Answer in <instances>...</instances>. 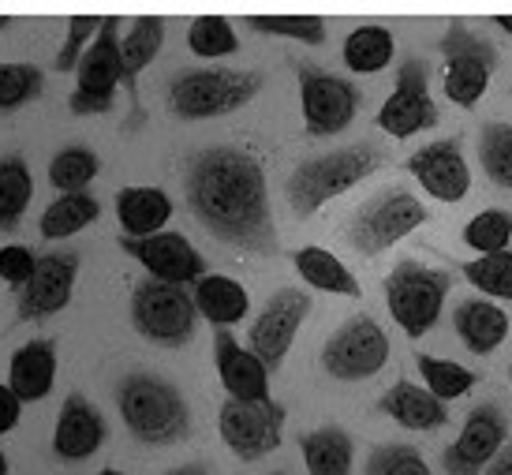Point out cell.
<instances>
[{
  "label": "cell",
  "mask_w": 512,
  "mask_h": 475,
  "mask_svg": "<svg viewBox=\"0 0 512 475\" xmlns=\"http://www.w3.org/2000/svg\"><path fill=\"white\" fill-rule=\"evenodd\" d=\"M187 206L199 217V225L214 240L247 251V255H273L270 195H266V173L247 150L217 146L202 150L187 165Z\"/></svg>",
  "instance_id": "obj_1"
},
{
  "label": "cell",
  "mask_w": 512,
  "mask_h": 475,
  "mask_svg": "<svg viewBox=\"0 0 512 475\" xmlns=\"http://www.w3.org/2000/svg\"><path fill=\"white\" fill-rule=\"evenodd\" d=\"M382 165H385V154L370 143L329 150V154H318V158L303 161L285 184L292 214L311 217L314 210H322L329 199H337V195H344L348 188L363 184V180H367L370 173H378Z\"/></svg>",
  "instance_id": "obj_2"
},
{
  "label": "cell",
  "mask_w": 512,
  "mask_h": 475,
  "mask_svg": "<svg viewBox=\"0 0 512 475\" xmlns=\"http://www.w3.org/2000/svg\"><path fill=\"white\" fill-rule=\"evenodd\" d=\"M120 419L143 446H176L187 438L191 427V412L180 389L157 375H131L120 393Z\"/></svg>",
  "instance_id": "obj_3"
},
{
  "label": "cell",
  "mask_w": 512,
  "mask_h": 475,
  "mask_svg": "<svg viewBox=\"0 0 512 475\" xmlns=\"http://www.w3.org/2000/svg\"><path fill=\"white\" fill-rule=\"evenodd\" d=\"M262 90L258 72H232V68H199L169 79V109L180 120H210L243 109Z\"/></svg>",
  "instance_id": "obj_4"
},
{
  "label": "cell",
  "mask_w": 512,
  "mask_h": 475,
  "mask_svg": "<svg viewBox=\"0 0 512 475\" xmlns=\"http://www.w3.org/2000/svg\"><path fill=\"white\" fill-rule=\"evenodd\" d=\"M445 292H449V274L430 270L415 259L397 262L393 274L385 277V307L408 337H423L434 330L445 307Z\"/></svg>",
  "instance_id": "obj_5"
},
{
  "label": "cell",
  "mask_w": 512,
  "mask_h": 475,
  "mask_svg": "<svg viewBox=\"0 0 512 475\" xmlns=\"http://www.w3.org/2000/svg\"><path fill=\"white\" fill-rule=\"evenodd\" d=\"M427 221V206L415 199L412 191L404 188H393V191H382V195H374V199L352 214L348 221V229H344V240L352 251L359 255H382L389 251L393 244H400L408 232H415L419 225Z\"/></svg>",
  "instance_id": "obj_6"
},
{
  "label": "cell",
  "mask_w": 512,
  "mask_h": 475,
  "mask_svg": "<svg viewBox=\"0 0 512 475\" xmlns=\"http://www.w3.org/2000/svg\"><path fill=\"white\" fill-rule=\"evenodd\" d=\"M195 300L191 292L176 285H165V281H139L135 285V296H131V322L135 330L143 333L146 341L154 345H184L187 337L195 333Z\"/></svg>",
  "instance_id": "obj_7"
},
{
  "label": "cell",
  "mask_w": 512,
  "mask_h": 475,
  "mask_svg": "<svg viewBox=\"0 0 512 475\" xmlns=\"http://www.w3.org/2000/svg\"><path fill=\"white\" fill-rule=\"evenodd\" d=\"M389 360V337L367 315H352L322 348V367L337 382H363L378 375Z\"/></svg>",
  "instance_id": "obj_8"
},
{
  "label": "cell",
  "mask_w": 512,
  "mask_h": 475,
  "mask_svg": "<svg viewBox=\"0 0 512 475\" xmlns=\"http://www.w3.org/2000/svg\"><path fill=\"white\" fill-rule=\"evenodd\" d=\"M79 87L68 98V109L75 116H101L113 109L116 83H120V38H116V19H101L98 38L86 45L79 60Z\"/></svg>",
  "instance_id": "obj_9"
},
{
  "label": "cell",
  "mask_w": 512,
  "mask_h": 475,
  "mask_svg": "<svg viewBox=\"0 0 512 475\" xmlns=\"http://www.w3.org/2000/svg\"><path fill=\"white\" fill-rule=\"evenodd\" d=\"M225 446L240 457V461H258L281 446V431H285V408L277 401H225L221 416H217Z\"/></svg>",
  "instance_id": "obj_10"
},
{
  "label": "cell",
  "mask_w": 512,
  "mask_h": 475,
  "mask_svg": "<svg viewBox=\"0 0 512 475\" xmlns=\"http://www.w3.org/2000/svg\"><path fill=\"white\" fill-rule=\"evenodd\" d=\"M299 105L311 135H337L356 120L363 94L352 83H344L341 75L299 68Z\"/></svg>",
  "instance_id": "obj_11"
},
{
  "label": "cell",
  "mask_w": 512,
  "mask_h": 475,
  "mask_svg": "<svg viewBox=\"0 0 512 475\" xmlns=\"http://www.w3.org/2000/svg\"><path fill=\"white\" fill-rule=\"evenodd\" d=\"M445 79L441 87L456 105H475L490 87V72H494V49L475 38L468 27H453L445 34Z\"/></svg>",
  "instance_id": "obj_12"
},
{
  "label": "cell",
  "mask_w": 512,
  "mask_h": 475,
  "mask_svg": "<svg viewBox=\"0 0 512 475\" xmlns=\"http://www.w3.org/2000/svg\"><path fill=\"white\" fill-rule=\"evenodd\" d=\"M307 311H311V296L299 292V288H281L262 307V315L255 318V326L247 333V345H251V352H255L258 360L266 363V371L281 367V360H285L292 341H296Z\"/></svg>",
  "instance_id": "obj_13"
},
{
  "label": "cell",
  "mask_w": 512,
  "mask_h": 475,
  "mask_svg": "<svg viewBox=\"0 0 512 475\" xmlns=\"http://www.w3.org/2000/svg\"><path fill=\"white\" fill-rule=\"evenodd\" d=\"M434 124H438V105L427 90V68L419 60H408L397 75V90L385 98L378 113V128L389 131L393 139H412Z\"/></svg>",
  "instance_id": "obj_14"
},
{
  "label": "cell",
  "mask_w": 512,
  "mask_h": 475,
  "mask_svg": "<svg viewBox=\"0 0 512 475\" xmlns=\"http://www.w3.org/2000/svg\"><path fill=\"white\" fill-rule=\"evenodd\" d=\"M120 247H124L135 262H143L150 281H165V285L184 288L206 277L202 255L187 244L180 232H157V236H143V240L124 236Z\"/></svg>",
  "instance_id": "obj_15"
},
{
  "label": "cell",
  "mask_w": 512,
  "mask_h": 475,
  "mask_svg": "<svg viewBox=\"0 0 512 475\" xmlns=\"http://www.w3.org/2000/svg\"><path fill=\"white\" fill-rule=\"evenodd\" d=\"M505 438H509V423H505V416H501L494 404H479V408L468 416V423H464L460 438L445 449L441 464H445V472L449 475H479L498 461Z\"/></svg>",
  "instance_id": "obj_16"
},
{
  "label": "cell",
  "mask_w": 512,
  "mask_h": 475,
  "mask_svg": "<svg viewBox=\"0 0 512 475\" xmlns=\"http://www.w3.org/2000/svg\"><path fill=\"white\" fill-rule=\"evenodd\" d=\"M75 274H79V255L75 251H64V255H45L38 259L34 274L23 288H19V318L23 322H38V318H49L64 311L68 300H72Z\"/></svg>",
  "instance_id": "obj_17"
},
{
  "label": "cell",
  "mask_w": 512,
  "mask_h": 475,
  "mask_svg": "<svg viewBox=\"0 0 512 475\" xmlns=\"http://www.w3.org/2000/svg\"><path fill=\"white\" fill-rule=\"evenodd\" d=\"M408 173L423 184L427 195H434L441 202H460L471 188L468 161L460 154L456 139H441V143L423 146L419 154L408 158Z\"/></svg>",
  "instance_id": "obj_18"
},
{
  "label": "cell",
  "mask_w": 512,
  "mask_h": 475,
  "mask_svg": "<svg viewBox=\"0 0 512 475\" xmlns=\"http://www.w3.org/2000/svg\"><path fill=\"white\" fill-rule=\"evenodd\" d=\"M217 375L228 389V401H266L270 397V371L251 348H240V341L228 330L217 333L214 341Z\"/></svg>",
  "instance_id": "obj_19"
},
{
  "label": "cell",
  "mask_w": 512,
  "mask_h": 475,
  "mask_svg": "<svg viewBox=\"0 0 512 475\" xmlns=\"http://www.w3.org/2000/svg\"><path fill=\"white\" fill-rule=\"evenodd\" d=\"M105 442V419L94 404L72 393L60 408L57 431H53V453L60 461H86L94 457Z\"/></svg>",
  "instance_id": "obj_20"
},
{
  "label": "cell",
  "mask_w": 512,
  "mask_h": 475,
  "mask_svg": "<svg viewBox=\"0 0 512 475\" xmlns=\"http://www.w3.org/2000/svg\"><path fill=\"white\" fill-rule=\"evenodd\" d=\"M57 378V345L53 341H30L8 363V389L19 401H42Z\"/></svg>",
  "instance_id": "obj_21"
},
{
  "label": "cell",
  "mask_w": 512,
  "mask_h": 475,
  "mask_svg": "<svg viewBox=\"0 0 512 475\" xmlns=\"http://www.w3.org/2000/svg\"><path fill=\"white\" fill-rule=\"evenodd\" d=\"M453 326H456V333H460V341H464L475 356L498 352V348L505 345V337H509V315L490 300H464L456 307Z\"/></svg>",
  "instance_id": "obj_22"
},
{
  "label": "cell",
  "mask_w": 512,
  "mask_h": 475,
  "mask_svg": "<svg viewBox=\"0 0 512 475\" xmlns=\"http://www.w3.org/2000/svg\"><path fill=\"white\" fill-rule=\"evenodd\" d=\"M378 408L393 423H400L404 431H438V427H445V419H449L445 404L438 397H430L427 389L415 386V382H397L378 401Z\"/></svg>",
  "instance_id": "obj_23"
},
{
  "label": "cell",
  "mask_w": 512,
  "mask_h": 475,
  "mask_svg": "<svg viewBox=\"0 0 512 475\" xmlns=\"http://www.w3.org/2000/svg\"><path fill=\"white\" fill-rule=\"evenodd\" d=\"M191 300H195V311H199L206 322L221 326V330L243 322L247 311H251V296H247V288H243L240 281L225 277V274H206L202 281H195Z\"/></svg>",
  "instance_id": "obj_24"
},
{
  "label": "cell",
  "mask_w": 512,
  "mask_h": 475,
  "mask_svg": "<svg viewBox=\"0 0 512 475\" xmlns=\"http://www.w3.org/2000/svg\"><path fill=\"white\" fill-rule=\"evenodd\" d=\"M116 217L131 240L157 236L172 217V199L161 188H124L116 191Z\"/></svg>",
  "instance_id": "obj_25"
},
{
  "label": "cell",
  "mask_w": 512,
  "mask_h": 475,
  "mask_svg": "<svg viewBox=\"0 0 512 475\" xmlns=\"http://www.w3.org/2000/svg\"><path fill=\"white\" fill-rule=\"evenodd\" d=\"M292 262H296V274L318 292H337V296H348V300L359 296V281L352 277V270L326 247H303V251H296Z\"/></svg>",
  "instance_id": "obj_26"
},
{
  "label": "cell",
  "mask_w": 512,
  "mask_h": 475,
  "mask_svg": "<svg viewBox=\"0 0 512 475\" xmlns=\"http://www.w3.org/2000/svg\"><path fill=\"white\" fill-rule=\"evenodd\" d=\"M299 446H303V461H307L311 475H352L356 449H352V438L341 427L311 431Z\"/></svg>",
  "instance_id": "obj_27"
},
{
  "label": "cell",
  "mask_w": 512,
  "mask_h": 475,
  "mask_svg": "<svg viewBox=\"0 0 512 475\" xmlns=\"http://www.w3.org/2000/svg\"><path fill=\"white\" fill-rule=\"evenodd\" d=\"M101 206L94 195H60L45 206L42 221H38V229H42L45 240H64V236H75V232H83L90 221H98Z\"/></svg>",
  "instance_id": "obj_28"
},
{
  "label": "cell",
  "mask_w": 512,
  "mask_h": 475,
  "mask_svg": "<svg viewBox=\"0 0 512 475\" xmlns=\"http://www.w3.org/2000/svg\"><path fill=\"white\" fill-rule=\"evenodd\" d=\"M393 49L397 45H393L389 27L370 23V27H359L348 34V42H344V64H348V72L356 75H374L393 60Z\"/></svg>",
  "instance_id": "obj_29"
},
{
  "label": "cell",
  "mask_w": 512,
  "mask_h": 475,
  "mask_svg": "<svg viewBox=\"0 0 512 475\" xmlns=\"http://www.w3.org/2000/svg\"><path fill=\"white\" fill-rule=\"evenodd\" d=\"M165 42V23L161 19H135V27L120 42V83H135V75L150 68Z\"/></svg>",
  "instance_id": "obj_30"
},
{
  "label": "cell",
  "mask_w": 512,
  "mask_h": 475,
  "mask_svg": "<svg viewBox=\"0 0 512 475\" xmlns=\"http://www.w3.org/2000/svg\"><path fill=\"white\" fill-rule=\"evenodd\" d=\"M98 169L101 161L94 150H86V146H64L57 158L49 161V184L60 195H79L98 176Z\"/></svg>",
  "instance_id": "obj_31"
},
{
  "label": "cell",
  "mask_w": 512,
  "mask_h": 475,
  "mask_svg": "<svg viewBox=\"0 0 512 475\" xmlns=\"http://www.w3.org/2000/svg\"><path fill=\"white\" fill-rule=\"evenodd\" d=\"M34 195V180L23 158H0V229H12Z\"/></svg>",
  "instance_id": "obj_32"
},
{
  "label": "cell",
  "mask_w": 512,
  "mask_h": 475,
  "mask_svg": "<svg viewBox=\"0 0 512 475\" xmlns=\"http://www.w3.org/2000/svg\"><path fill=\"white\" fill-rule=\"evenodd\" d=\"M415 363H419V375H423V382H427L423 389H427L430 397H438L441 404L464 397V393H471V386H475V375H471L468 367H460V363H453V360L415 356Z\"/></svg>",
  "instance_id": "obj_33"
},
{
  "label": "cell",
  "mask_w": 512,
  "mask_h": 475,
  "mask_svg": "<svg viewBox=\"0 0 512 475\" xmlns=\"http://www.w3.org/2000/svg\"><path fill=\"white\" fill-rule=\"evenodd\" d=\"M187 45H191L195 57L214 60V57L236 53V49H240V38H236V30H232L228 19H221V15H202V19H195L191 30H187Z\"/></svg>",
  "instance_id": "obj_34"
},
{
  "label": "cell",
  "mask_w": 512,
  "mask_h": 475,
  "mask_svg": "<svg viewBox=\"0 0 512 475\" xmlns=\"http://www.w3.org/2000/svg\"><path fill=\"white\" fill-rule=\"evenodd\" d=\"M464 277H468L479 292L494 296V300H512V251L479 255L475 262L464 266Z\"/></svg>",
  "instance_id": "obj_35"
},
{
  "label": "cell",
  "mask_w": 512,
  "mask_h": 475,
  "mask_svg": "<svg viewBox=\"0 0 512 475\" xmlns=\"http://www.w3.org/2000/svg\"><path fill=\"white\" fill-rule=\"evenodd\" d=\"M512 240V217L505 210H483L479 217H471L468 229H464V244L479 255H498L509 251Z\"/></svg>",
  "instance_id": "obj_36"
},
{
  "label": "cell",
  "mask_w": 512,
  "mask_h": 475,
  "mask_svg": "<svg viewBox=\"0 0 512 475\" xmlns=\"http://www.w3.org/2000/svg\"><path fill=\"white\" fill-rule=\"evenodd\" d=\"M479 158H483L486 176H490L498 188L512 191V124H490V128L483 131Z\"/></svg>",
  "instance_id": "obj_37"
},
{
  "label": "cell",
  "mask_w": 512,
  "mask_h": 475,
  "mask_svg": "<svg viewBox=\"0 0 512 475\" xmlns=\"http://www.w3.org/2000/svg\"><path fill=\"white\" fill-rule=\"evenodd\" d=\"M42 72L34 64H0V113H12L42 94Z\"/></svg>",
  "instance_id": "obj_38"
},
{
  "label": "cell",
  "mask_w": 512,
  "mask_h": 475,
  "mask_svg": "<svg viewBox=\"0 0 512 475\" xmlns=\"http://www.w3.org/2000/svg\"><path fill=\"white\" fill-rule=\"evenodd\" d=\"M258 34H277V38H296V42L318 45L326 42V23L318 15H255L247 19Z\"/></svg>",
  "instance_id": "obj_39"
},
{
  "label": "cell",
  "mask_w": 512,
  "mask_h": 475,
  "mask_svg": "<svg viewBox=\"0 0 512 475\" xmlns=\"http://www.w3.org/2000/svg\"><path fill=\"white\" fill-rule=\"evenodd\" d=\"M367 475H434L427 461L408 446H382L370 453Z\"/></svg>",
  "instance_id": "obj_40"
},
{
  "label": "cell",
  "mask_w": 512,
  "mask_h": 475,
  "mask_svg": "<svg viewBox=\"0 0 512 475\" xmlns=\"http://www.w3.org/2000/svg\"><path fill=\"white\" fill-rule=\"evenodd\" d=\"M98 27H101V19H90V15H75L72 23H68V38H64V49L57 53V72H72V68H79V60H83L90 38H98Z\"/></svg>",
  "instance_id": "obj_41"
},
{
  "label": "cell",
  "mask_w": 512,
  "mask_h": 475,
  "mask_svg": "<svg viewBox=\"0 0 512 475\" xmlns=\"http://www.w3.org/2000/svg\"><path fill=\"white\" fill-rule=\"evenodd\" d=\"M34 266H38V255L23 244H8L0 247V277L8 281V285H27L30 274H34Z\"/></svg>",
  "instance_id": "obj_42"
},
{
  "label": "cell",
  "mask_w": 512,
  "mask_h": 475,
  "mask_svg": "<svg viewBox=\"0 0 512 475\" xmlns=\"http://www.w3.org/2000/svg\"><path fill=\"white\" fill-rule=\"evenodd\" d=\"M19 412H23V401L15 397L12 389H8V382L0 386V434H8L19 423Z\"/></svg>",
  "instance_id": "obj_43"
},
{
  "label": "cell",
  "mask_w": 512,
  "mask_h": 475,
  "mask_svg": "<svg viewBox=\"0 0 512 475\" xmlns=\"http://www.w3.org/2000/svg\"><path fill=\"white\" fill-rule=\"evenodd\" d=\"M483 475H512V453H505V457H498V461L490 464Z\"/></svg>",
  "instance_id": "obj_44"
},
{
  "label": "cell",
  "mask_w": 512,
  "mask_h": 475,
  "mask_svg": "<svg viewBox=\"0 0 512 475\" xmlns=\"http://www.w3.org/2000/svg\"><path fill=\"white\" fill-rule=\"evenodd\" d=\"M169 475H210V472H206L202 464H184V468H172Z\"/></svg>",
  "instance_id": "obj_45"
},
{
  "label": "cell",
  "mask_w": 512,
  "mask_h": 475,
  "mask_svg": "<svg viewBox=\"0 0 512 475\" xmlns=\"http://www.w3.org/2000/svg\"><path fill=\"white\" fill-rule=\"evenodd\" d=\"M498 23H501V30H509V34H512V15H501Z\"/></svg>",
  "instance_id": "obj_46"
},
{
  "label": "cell",
  "mask_w": 512,
  "mask_h": 475,
  "mask_svg": "<svg viewBox=\"0 0 512 475\" xmlns=\"http://www.w3.org/2000/svg\"><path fill=\"white\" fill-rule=\"evenodd\" d=\"M0 475H8V457L0 453Z\"/></svg>",
  "instance_id": "obj_47"
},
{
  "label": "cell",
  "mask_w": 512,
  "mask_h": 475,
  "mask_svg": "<svg viewBox=\"0 0 512 475\" xmlns=\"http://www.w3.org/2000/svg\"><path fill=\"white\" fill-rule=\"evenodd\" d=\"M98 475H128V472H116V468H105V472H98Z\"/></svg>",
  "instance_id": "obj_48"
},
{
  "label": "cell",
  "mask_w": 512,
  "mask_h": 475,
  "mask_svg": "<svg viewBox=\"0 0 512 475\" xmlns=\"http://www.w3.org/2000/svg\"><path fill=\"white\" fill-rule=\"evenodd\" d=\"M277 475H281V472H277Z\"/></svg>",
  "instance_id": "obj_49"
}]
</instances>
